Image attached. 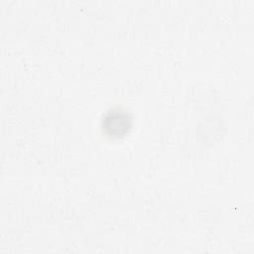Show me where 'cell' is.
Masks as SVG:
<instances>
[{
    "label": "cell",
    "instance_id": "obj_1",
    "mask_svg": "<svg viewBox=\"0 0 254 254\" xmlns=\"http://www.w3.org/2000/svg\"><path fill=\"white\" fill-rule=\"evenodd\" d=\"M132 127V117L125 110L114 108L108 111L102 120V131L110 138H122Z\"/></svg>",
    "mask_w": 254,
    "mask_h": 254
}]
</instances>
